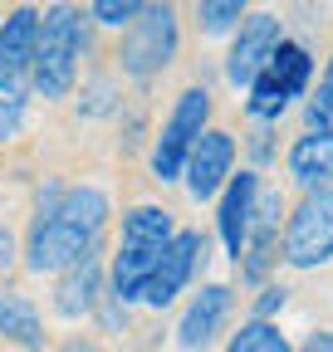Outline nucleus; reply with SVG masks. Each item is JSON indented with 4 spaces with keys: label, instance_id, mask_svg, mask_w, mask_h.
<instances>
[{
    "label": "nucleus",
    "instance_id": "obj_22",
    "mask_svg": "<svg viewBox=\"0 0 333 352\" xmlns=\"http://www.w3.org/2000/svg\"><path fill=\"white\" fill-rule=\"evenodd\" d=\"M89 15H94L98 25H108V30H122V25H133V20L142 15V6H138V0H94Z\"/></svg>",
    "mask_w": 333,
    "mask_h": 352
},
{
    "label": "nucleus",
    "instance_id": "obj_21",
    "mask_svg": "<svg viewBox=\"0 0 333 352\" xmlns=\"http://www.w3.org/2000/svg\"><path fill=\"white\" fill-rule=\"evenodd\" d=\"M240 20H245V6H240V0H201V6H196L201 34H226V30H235Z\"/></svg>",
    "mask_w": 333,
    "mask_h": 352
},
{
    "label": "nucleus",
    "instance_id": "obj_1",
    "mask_svg": "<svg viewBox=\"0 0 333 352\" xmlns=\"http://www.w3.org/2000/svg\"><path fill=\"white\" fill-rule=\"evenodd\" d=\"M108 196L98 186H50L34 206L30 240H25V270L59 274L89 250H98V235L108 226Z\"/></svg>",
    "mask_w": 333,
    "mask_h": 352
},
{
    "label": "nucleus",
    "instance_id": "obj_5",
    "mask_svg": "<svg viewBox=\"0 0 333 352\" xmlns=\"http://www.w3.org/2000/svg\"><path fill=\"white\" fill-rule=\"evenodd\" d=\"M279 259L289 270H319L333 259V186L304 191L294 210H284Z\"/></svg>",
    "mask_w": 333,
    "mask_h": 352
},
{
    "label": "nucleus",
    "instance_id": "obj_13",
    "mask_svg": "<svg viewBox=\"0 0 333 352\" xmlns=\"http://www.w3.org/2000/svg\"><path fill=\"white\" fill-rule=\"evenodd\" d=\"M98 294H103V254L89 250L83 259H74L69 270H59V284H54V308L64 318H83L98 308Z\"/></svg>",
    "mask_w": 333,
    "mask_h": 352
},
{
    "label": "nucleus",
    "instance_id": "obj_6",
    "mask_svg": "<svg viewBox=\"0 0 333 352\" xmlns=\"http://www.w3.org/2000/svg\"><path fill=\"white\" fill-rule=\"evenodd\" d=\"M177 10L172 6H142V15L122 30V44H118V64L128 78H152L162 74L166 64L177 59Z\"/></svg>",
    "mask_w": 333,
    "mask_h": 352
},
{
    "label": "nucleus",
    "instance_id": "obj_20",
    "mask_svg": "<svg viewBox=\"0 0 333 352\" xmlns=\"http://www.w3.org/2000/svg\"><path fill=\"white\" fill-rule=\"evenodd\" d=\"M25 108H30L25 83L20 78H0V142H10L15 132L25 127Z\"/></svg>",
    "mask_w": 333,
    "mask_h": 352
},
{
    "label": "nucleus",
    "instance_id": "obj_26",
    "mask_svg": "<svg viewBox=\"0 0 333 352\" xmlns=\"http://www.w3.org/2000/svg\"><path fill=\"white\" fill-rule=\"evenodd\" d=\"M59 352H98V347H94V342H89V338H69V342H64V347H59Z\"/></svg>",
    "mask_w": 333,
    "mask_h": 352
},
{
    "label": "nucleus",
    "instance_id": "obj_10",
    "mask_svg": "<svg viewBox=\"0 0 333 352\" xmlns=\"http://www.w3.org/2000/svg\"><path fill=\"white\" fill-rule=\"evenodd\" d=\"M201 259H206V240H201L196 230H177L172 240H166L162 259L152 264V274H147L138 303H147V308H166V303H172V298L191 284V274L201 270Z\"/></svg>",
    "mask_w": 333,
    "mask_h": 352
},
{
    "label": "nucleus",
    "instance_id": "obj_27",
    "mask_svg": "<svg viewBox=\"0 0 333 352\" xmlns=\"http://www.w3.org/2000/svg\"><path fill=\"white\" fill-rule=\"evenodd\" d=\"M250 147H255V157L265 162V157H270V132H255V142H250Z\"/></svg>",
    "mask_w": 333,
    "mask_h": 352
},
{
    "label": "nucleus",
    "instance_id": "obj_23",
    "mask_svg": "<svg viewBox=\"0 0 333 352\" xmlns=\"http://www.w3.org/2000/svg\"><path fill=\"white\" fill-rule=\"evenodd\" d=\"M279 308H284V284H265L260 298H255V323H270Z\"/></svg>",
    "mask_w": 333,
    "mask_h": 352
},
{
    "label": "nucleus",
    "instance_id": "obj_24",
    "mask_svg": "<svg viewBox=\"0 0 333 352\" xmlns=\"http://www.w3.org/2000/svg\"><path fill=\"white\" fill-rule=\"evenodd\" d=\"M294 352H333V333H328V328H319V333H309Z\"/></svg>",
    "mask_w": 333,
    "mask_h": 352
},
{
    "label": "nucleus",
    "instance_id": "obj_14",
    "mask_svg": "<svg viewBox=\"0 0 333 352\" xmlns=\"http://www.w3.org/2000/svg\"><path fill=\"white\" fill-rule=\"evenodd\" d=\"M226 318H230V289L226 284H206L191 303H186V314H182V323H177V342L182 347H211L216 342V333L226 328Z\"/></svg>",
    "mask_w": 333,
    "mask_h": 352
},
{
    "label": "nucleus",
    "instance_id": "obj_4",
    "mask_svg": "<svg viewBox=\"0 0 333 352\" xmlns=\"http://www.w3.org/2000/svg\"><path fill=\"white\" fill-rule=\"evenodd\" d=\"M309 78H314V54H309V44L284 39L279 50L270 54V64L255 74V83L245 88V108H250V118L275 122L294 98L309 94Z\"/></svg>",
    "mask_w": 333,
    "mask_h": 352
},
{
    "label": "nucleus",
    "instance_id": "obj_11",
    "mask_svg": "<svg viewBox=\"0 0 333 352\" xmlns=\"http://www.w3.org/2000/svg\"><path fill=\"white\" fill-rule=\"evenodd\" d=\"M230 166H235V138L221 127H206L186 157V166H182V182H186L191 201H216L221 186L230 182Z\"/></svg>",
    "mask_w": 333,
    "mask_h": 352
},
{
    "label": "nucleus",
    "instance_id": "obj_8",
    "mask_svg": "<svg viewBox=\"0 0 333 352\" xmlns=\"http://www.w3.org/2000/svg\"><path fill=\"white\" fill-rule=\"evenodd\" d=\"M284 196L275 186H260L255 210H250V230H245V250H240V274L250 284H265L270 270L279 264V235H284Z\"/></svg>",
    "mask_w": 333,
    "mask_h": 352
},
{
    "label": "nucleus",
    "instance_id": "obj_2",
    "mask_svg": "<svg viewBox=\"0 0 333 352\" xmlns=\"http://www.w3.org/2000/svg\"><path fill=\"white\" fill-rule=\"evenodd\" d=\"M172 235H177L172 210H162V206H133L122 215V240H118V254L108 264V284H113L118 303H138L142 298V284H147L152 264L162 259V250H166Z\"/></svg>",
    "mask_w": 333,
    "mask_h": 352
},
{
    "label": "nucleus",
    "instance_id": "obj_3",
    "mask_svg": "<svg viewBox=\"0 0 333 352\" xmlns=\"http://www.w3.org/2000/svg\"><path fill=\"white\" fill-rule=\"evenodd\" d=\"M89 50V30H83V10L74 6H50L39 10V44H34V64L30 78L45 98H64L74 78H78V59Z\"/></svg>",
    "mask_w": 333,
    "mask_h": 352
},
{
    "label": "nucleus",
    "instance_id": "obj_17",
    "mask_svg": "<svg viewBox=\"0 0 333 352\" xmlns=\"http://www.w3.org/2000/svg\"><path fill=\"white\" fill-rule=\"evenodd\" d=\"M0 338L25 347V352H39L45 347V323H39L34 303L15 289H0Z\"/></svg>",
    "mask_w": 333,
    "mask_h": 352
},
{
    "label": "nucleus",
    "instance_id": "obj_9",
    "mask_svg": "<svg viewBox=\"0 0 333 352\" xmlns=\"http://www.w3.org/2000/svg\"><path fill=\"white\" fill-rule=\"evenodd\" d=\"M284 44V30H279V15H270V10H255L250 15L245 10V20L235 25V39H230V54H226V78L235 83V88H250L255 83V74L270 64V54Z\"/></svg>",
    "mask_w": 333,
    "mask_h": 352
},
{
    "label": "nucleus",
    "instance_id": "obj_18",
    "mask_svg": "<svg viewBox=\"0 0 333 352\" xmlns=\"http://www.w3.org/2000/svg\"><path fill=\"white\" fill-rule=\"evenodd\" d=\"M226 352H294L289 347V338L275 328V323H240V333H230V342H226Z\"/></svg>",
    "mask_w": 333,
    "mask_h": 352
},
{
    "label": "nucleus",
    "instance_id": "obj_25",
    "mask_svg": "<svg viewBox=\"0 0 333 352\" xmlns=\"http://www.w3.org/2000/svg\"><path fill=\"white\" fill-rule=\"evenodd\" d=\"M15 264V235H10V226H0V274H6Z\"/></svg>",
    "mask_w": 333,
    "mask_h": 352
},
{
    "label": "nucleus",
    "instance_id": "obj_19",
    "mask_svg": "<svg viewBox=\"0 0 333 352\" xmlns=\"http://www.w3.org/2000/svg\"><path fill=\"white\" fill-rule=\"evenodd\" d=\"M304 122H309V132H319V138H333V59H328L319 88L304 103Z\"/></svg>",
    "mask_w": 333,
    "mask_h": 352
},
{
    "label": "nucleus",
    "instance_id": "obj_12",
    "mask_svg": "<svg viewBox=\"0 0 333 352\" xmlns=\"http://www.w3.org/2000/svg\"><path fill=\"white\" fill-rule=\"evenodd\" d=\"M255 196H260V171H230V182L221 186L216 196V230H221V245L230 259H240L245 250V230H250V210H255Z\"/></svg>",
    "mask_w": 333,
    "mask_h": 352
},
{
    "label": "nucleus",
    "instance_id": "obj_16",
    "mask_svg": "<svg viewBox=\"0 0 333 352\" xmlns=\"http://www.w3.org/2000/svg\"><path fill=\"white\" fill-rule=\"evenodd\" d=\"M289 176L304 191L333 186V138H319V132L294 138V147H289Z\"/></svg>",
    "mask_w": 333,
    "mask_h": 352
},
{
    "label": "nucleus",
    "instance_id": "obj_15",
    "mask_svg": "<svg viewBox=\"0 0 333 352\" xmlns=\"http://www.w3.org/2000/svg\"><path fill=\"white\" fill-rule=\"evenodd\" d=\"M34 44H39V10L20 6L0 20V78H20L34 64Z\"/></svg>",
    "mask_w": 333,
    "mask_h": 352
},
{
    "label": "nucleus",
    "instance_id": "obj_7",
    "mask_svg": "<svg viewBox=\"0 0 333 352\" xmlns=\"http://www.w3.org/2000/svg\"><path fill=\"white\" fill-rule=\"evenodd\" d=\"M206 127H211V94L206 88H186L172 103V113H166V122L157 132V147H152V176L157 182H177Z\"/></svg>",
    "mask_w": 333,
    "mask_h": 352
}]
</instances>
